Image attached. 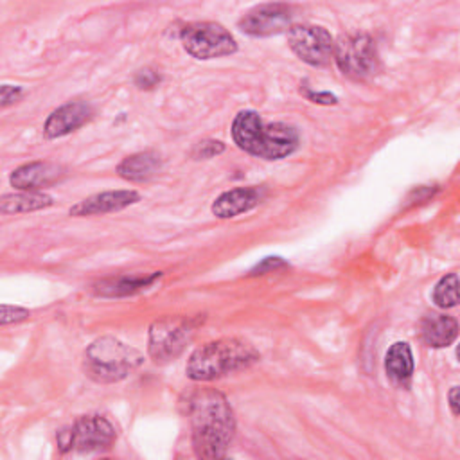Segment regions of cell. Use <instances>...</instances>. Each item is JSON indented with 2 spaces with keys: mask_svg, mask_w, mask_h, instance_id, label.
I'll list each match as a JSON object with an SVG mask.
<instances>
[{
  "mask_svg": "<svg viewBox=\"0 0 460 460\" xmlns=\"http://www.w3.org/2000/svg\"><path fill=\"white\" fill-rule=\"evenodd\" d=\"M192 446L201 458H221L235 431L234 411L223 394L212 388L194 392L187 401Z\"/></svg>",
  "mask_w": 460,
  "mask_h": 460,
  "instance_id": "cell-1",
  "label": "cell"
},
{
  "mask_svg": "<svg viewBox=\"0 0 460 460\" xmlns=\"http://www.w3.org/2000/svg\"><path fill=\"white\" fill-rule=\"evenodd\" d=\"M232 138L246 153L280 160L298 147V131L284 122H264L253 110H243L232 122Z\"/></svg>",
  "mask_w": 460,
  "mask_h": 460,
  "instance_id": "cell-2",
  "label": "cell"
},
{
  "mask_svg": "<svg viewBox=\"0 0 460 460\" xmlns=\"http://www.w3.org/2000/svg\"><path fill=\"white\" fill-rule=\"evenodd\" d=\"M259 359V352L244 340L221 338L198 347L187 359L185 372L192 381H212L241 370Z\"/></svg>",
  "mask_w": 460,
  "mask_h": 460,
  "instance_id": "cell-3",
  "label": "cell"
},
{
  "mask_svg": "<svg viewBox=\"0 0 460 460\" xmlns=\"http://www.w3.org/2000/svg\"><path fill=\"white\" fill-rule=\"evenodd\" d=\"M142 363V356L133 347L111 336L95 340L86 350L83 367L88 377L97 383H115L124 379Z\"/></svg>",
  "mask_w": 460,
  "mask_h": 460,
  "instance_id": "cell-4",
  "label": "cell"
},
{
  "mask_svg": "<svg viewBox=\"0 0 460 460\" xmlns=\"http://www.w3.org/2000/svg\"><path fill=\"white\" fill-rule=\"evenodd\" d=\"M338 68L352 79H367L379 68V54L368 34H347L334 43Z\"/></svg>",
  "mask_w": 460,
  "mask_h": 460,
  "instance_id": "cell-5",
  "label": "cell"
},
{
  "mask_svg": "<svg viewBox=\"0 0 460 460\" xmlns=\"http://www.w3.org/2000/svg\"><path fill=\"white\" fill-rule=\"evenodd\" d=\"M183 49L198 59H212L234 54L237 43L234 36L216 22H194L181 29Z\"/></svg>",
  "mask_w": 460,
  "mask_h": 460,
  "instance_id": "cell-6",
  "label": "cell"
},
{
  "mask_svg": "<svg viewBox=\"0 0 460 460\" xmlns=\"http://www.w3.org/2000/svg\"><path fill=\"white\" fill-rule=\"evenodd\" d=\"M196 322L190 318L165 316L156 320L149 329V356L156 363H167L181 354L192 340Z\"/></svg>",
  "mask_w": 460,
  "mask_h": 460,
  "instance_id": "cell-7",
  "label": "cell"
},
{
  "mask_svg": "<svg viewBox=\"0 0 460 460\" xmlns=\"http://www.w3.org/2000/svg\"><path fill=\"white\" fill-rule=\"evenodd\" d=\"M115 440V428L101 415L79 417L70 428L59 431L58 442L61 449L79 451H102L108 449Z\"/></svg>",
  "mask_w": 460,
  "mask_h": 460,
  "instance_id": "cell-8",
  "label": "cell"
},
{
  "mask_svg": "<svg viewBox=\"0 0 460 460\" xmlns=\"http://www.w3.org/2000/svg\"><path fill=\"white\" fill-rule=\"evenodd\" d=\"M288 41L291 50L311 66H323L332 59L334 41L320 25H293L288 31Z\"/></svg>",
  "mask_w": 460,
  "mask_h": 460,
  "instance_id": "cell-9",
  "label": "cell"
},
{
  "mask_svg": "<svg viewBox=\"0 0 460 460\" xmlns=\"http://www.w3.org/2000/svg\"><path fill=\"white\" fill-rule=\"evenodd\" d=\"M291 16L286 4H261L239 20V29L250 36H273L291 27Z\"/></svg>",
  "mask_w": 460,
  "mask_h": 460,
  "instance_id": "cell-10",
  "label": "cell"
},
{
  "mask_svg": "<svg viewBox=\"0 0 460 460\" xmlns=\"http://www.w3.org/2000/svg\"><path fill=\"white\" fill-rule=\"evenodd\" d=\"M140 199L137 190H104L93 196H88L75 203L70 208V216H93V214H106L122 210Z\"/></svg>",
  "mask_w": 460,
  "mask_h": 460,
  "instance_id": "cell-11",
  "label": "cell"
},
{
  "mask_svg": "<svg viewBox=\"0 0 460 460\" xmlns=\"http://www.w3.org/2000/svg\"><path fill=\"white\" fill-rule=\"evenodd\" d=\"M92 115V108L83 101H74L54 110L45 120L43 133L49 138H58L68 135L70 131L81 128Z\"/></svg>",
  "mask_w": 460,
  "mask_h": 460,
  "instance_id": "cell-12",
  "label": "cell"
},
{
  "mask_svg": "<svg viewBox=\"0 0 460 460\" xmlns=\"http://www.w3.org/2000/svg\"><path fill=\"white\" fill-rule=\"evenodd\" d=\"M63 176V169L52 162H31L11 172V185L20 190H36L54 183Z\"/></svg>",
  "mask_w": 460,
  "mask_h": 460,
  "instance_id": "cell-13",
  "label": "cell"
},
{
  "mask_svg": "<svg viewBox=\"0 0 460 460\" xmlns=\"http://www.w3.org/2000/svg\"><path fill=\"white\" fill-rule=\"evenodd\" d=\"M261 199L262 192L257 187H237L216 198V201L212 203V214L221 219L235 217L257 207Z\"/></svg>",
  "mask_w": 460,
  "mask_h": 460,
  "instance_id": "cell-14",
  "label": "cell"
},
{
  "mask_svg": "<svg viewBox=\"0 0 460 460\" xmlns=\"http://www.w3.org/2000/svg\"><path fill=\"white\" fill-rule=\"evenodd\" d=\"M420 334L426 345L429 347H447L455 341L458 334V323L453 316L440 314V313H429L422 318L420 323Z\"/></svg>",
  "mask_w": 460,
  "mask_h": 460,
  "instance_id": "cell-15",
  "label": "cell"
},
{
  "mask_svg": "<svg viewBox=\"0 0 460 460\" xmlns=\"http://www.w3.org/2000/svg\"><path fill=\"white\" fill-rule=\"evenodd\" d=\"M160 167H162L160 156L153 151H144V153H135L124 158L119 164L117 172L119 176L129 181H147L158 174Z\"/></svg>",
  "mask_w": 460,
  "mask_h": 460,
  "instance_id": "cell-16",
  "label": "cell"
},
{
  "mask_svg": "<svg viewBox=\"0 0 460 460\" xmlns=\"http://www.w3.org/2000/svg\"><path fill=\"white\" fill-rule=\"evenodd\" d=\"M52 205V198L45 192L38 190H23L16 194H7L0 201V210L4 214H18V212H32L40 208H47Z\"/></svg>",
  "mask_w": 460,
  "mask_h": 460,
  "instance_id": "cell-17",
  "label": "cell"
},
{
  "mask_svg": "<svg viewBox=\"0 0 460 460\" xmlns=\"http://www.w3.org/2000/svg\"><path fill=\"white\" fill-rule=\"evenodd\" d=\"M385 368L394 381L410 379L413 374V356L410 345L404 341H395L385 356Z\"/></svg>",
  "mask_w": 460,
  "mask_h": 460,
  "instance_id": "cell-18",
  "label": "cell"
},
{
  "mask_svg": "<svg viewBox=\"0 0 460 460\" xmlns=\"http://www.w3.org/2000/svg\"><path fill=\"white\" fill-rule=\"evenodd\" d=\"M158 277H160V273H151L146 277H119V279L104 280L97 286V293L106 295V296L133 295V293L151 286Z\"/></svg>",
  "mask_w": 460,
  "mask_h": 460,
  "instance_id": "cell-19",
  "label": "cell"
},
{
  "mask_svg": "<svg viewBox=\"0 0 460 460\" xmlns=\"http://www.w3.org/2000/svg\"><path fill=\"white\" fill-rule=\"evenodd\" d=\"M433 300L442 309L455 307L458 304V277H456V273H447L435 284Z\"/></svg>",
  "mask_w": 460,
  "mask_h": 460,
  "instance_id": "cell-20",
  "label": "cell"
},
{
  "mask_svg": "<svg viewBox=\"0 0 460 460\" xmlns=\"http://www.w3.org/2000/svg\"><path fill=\"white\" fill-rule=\"evenodd\" d=\"M223 147L225 146L219 140H203L196 146L192 155H194V158H210V156L221 153Z\"/></svg>",
  "mask_w": 460,
  "mask_h": 460,
  "instance_id": "cell-21",
  "label": "cell"
},
{
  "mask_svg": "<svg viewBox=\"0 0 460 460\" xmlns=\"http://www.w3.org/2000/svg\"><path fill=\"white\" fill-rule=\"evenodd\" d=\"M29 316V311L23 309V307H13V305H7L4 304L2 305V325L9 323V322H20V320H25Z\"/></svg>",
  "mask_w": 460,
  "mask_h": 460,
  "instance_id": "cell-22",
  "label": "cell"
},
{
  "mask_svg": "<svg viewBox=\"0 0 460 460\" xmlns=\"http://www.w3.org/2000/svg\"><path fill=\"white\" fill-rule=\"evenodd\" d=\"M160 81L158 74H155L153 70H140L135 77V83L140 86V88H153L156 83Z\"/></svg>",
  "mask_w": 460,
  "mask_h": 460,
  "instance_id": "cell-23",
  "label": "cell"
},
{
  "mask_svg": "<svg viewBox=\"0 0 460 460\" xmlns=\"http://www.w3.org/2000/svg\"><path fill=\"white\" fill-rule=\"evenodd\" d=\"M20 93H22V88H20V86L4 84V86H2V93H0V97H2V106L5 108L7 104L14 102V101L20 97Z\"/></svg>",
  "mask_w": 460,
  "mask_h": 460,
  "instance_id": "cell-24",
  "label": "cell"
},
{
  "mask_svg": "<svg viewBox=\"0 0 460 460\" xmlns=\"http://www.w3.org/2000/svg\"><path fill=\"white\" fill-rule=\"evenodd\" d=\"M277 266H284V261H280V257H266L261 264H257V268L253 270V275H259V273H262V271H266V270H275Z\"/></svg>",
  "mask_w": 460,
  "mask_h": 460,
  "instance_id": "cell-25",
  "label": "cell"
},
{
  "mask_svg": "<svg viewBox=\"0 0 460 460\" xmlns=\"http://www.w3.org/2000/svg\"><path fill=\"white\" fill-rule=\"evenodd\" d=\"M307 97L314 102H323V104H331V102H336V97L331 95V93H307Z\"/></svg>",
  "mask_w": 460,
  "mask_h": 460,
  "instance_id": "cell-26",
  "label": "cell"
},
{
  "mask_svg": "<svg viewBox=\"0 0 460 460\" xmlns=\"http://www.w3.org/2000/svg\"><path fill=\"white\" fill-rule=\"evenodd\" d=\"M449 408L453 415H458V386H453L449 392Z\"/></svg>",
  "mask_w": 460,
  "mask_h": 460,
  "instance_id": "cell-27",
  "label": "cell"
}]
</instances>
